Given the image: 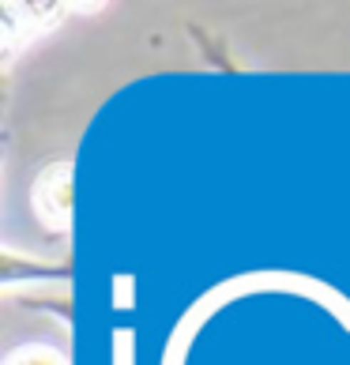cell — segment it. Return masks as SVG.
Masks as SVG:
<instances>
[{
  "mask_svg": "<svg viewBox=\"0 0 350 365\" xmlns=\"http://www.w3.org/2000/svg\"><path fill=\"white\" fill-rule=\"evenodd\" d=\"M19 275H31V279H64L68 267H49V264H19L16 252H4V282L16 287Z\"/></svg>",
  "mask_w": 350,
  "mask_h": 365,
  "instance_id": "6da1fadb",
  "label": "cell"
}]
</instances>
